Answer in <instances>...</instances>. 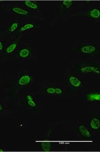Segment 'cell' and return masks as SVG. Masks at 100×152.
<instances>
[{
    "label": "cell",
    "mask_w": 100,
    "mask_h": 152,
    "mask_svg": "<svg viewBox=\"0 0 100 152\" xmlns=\"http://www.w3.org/2000/svg\"><path fill=\"white\" fill-rule=\"evenodd\" d=\"M68 82L74 88H79L82 84L81 81L78 78L73 75L69 77Z\"/></svg>",
    "instance_id": "obj_5"
},
{
    "label": "cell",
    "mask_w": 100,
    "mask_h": 152,
    "mask_svg": "<svg viewBox=\"0 0 100 152\" xmlns=\"http://www.w3.org/2000/svg\"><path fill=\"white\" fill-rule=\"evenodd\" d=\"M78 130L80 134L83 137L87 138H90L91 137V134L88 128L84 125H80L78 127Z\"/></svg>",
    "instance_id": "obj_7"
},
{
    "label": "cell",
    "mask_w": 100,
    "mask_h": 152,
    "mask_svg": "<svg viewBox=\"0 0 100 152\" xmlns=\"http://www.w3.org/2000/svg\"><path fill=\"white\" fill-rule=\"evenodd\" d=\"M12 12L15 14L19 15L25 16L29 14V12L27 10H25L18 7H14L12 8Z\"/></svg>",
    "instance_id": "obj_8"
},
{
    "label": "cell",
    "mask_w": 100,
    "mask_h": 152,
    "mask_svg": "<svg viewBox=\"0 0 100 152\" xmlns=\"http://www.w3.org/2000/svg\"><path fill=\"white\" fill-rule=\"evenodd\" d=\"M27 105L29 107L32 108H34L37 106V104L36 102L34 100L32 96L30 95H28L27 96Z\"/></svg>",
    "instance_id": "obj_11"
},
{
    "label": "cell",
    "mask_w": 100,
    "mask_h": 152,
    "mask_svg": "<svg viewBox=\"0 0 100 152\" xmlns=\"http://www.w3.org/2000/svg\"><path fill=\"white\" fill-rule=\"evenodd\" d=\"M4 151V150L2 148H0V152H3Z\"/></svg>",
    "instance_id": "obj_22"
},
{
    "label": "cell",
    "mask_w": 100,
    "mask_h": 152,
    "mask_svg": "<svg viewBox=\"0 0 100 152\" xmlns=\"http://www.w3.org/2000/svg\"><path fill=\"white\" fill-rule=\"evenodd\" d=\"M90 126L93 130H99L100 128V120L97 118H92L90 121Z\"/></svg>",
    "instance_id": "obj_9"
},
{
    "label": "cell",
    "mask_w": 100,
    "mask_h": 152,
    "mask_svg": "<svg viewBox=\"0 0 100 152\" xmlns=\"http://www.w3.org/2000/svg\"><path fill=\"white\" fill-rule=\"evenodd\" d=\"M45 91L49 94H53L55 93V89L53 88H48L46 89Z\"/></svg>",
    "instance_id": "obj_18"
},
{
    "label": "cell",
    "mask_w": 100,
    "mask_h": 152,
    "mask_svg": "<svg viewBox=\"0 0 100 152\" xmlns=\"http://www.w3.org/2000/svg\"><path fill=\"white\" fill-rule=\"evenodd\" d=\"M3 44L2 42L0 41V51H2L3 50Z\"/></svg>",
    "instance_id": "obj_20"
},
{
    "label": "cell",
    "mask_w": 100,
    "mask_h": 152,
    "mask_svg": "<svg viewBox=\"0 0 100 152\" xmlns=\"http://www.w3.org/2000/svg\"><path fill=\"white\" fill-rule=\"evenodd\" d=\"M30 52L28 48H23L18 52V56L21 59H26L29 56Z\"/></svg>",
    "instance_id": "obj_10"
},
{
    "label": "cell",
    "mask_w": 100,
    "mask_h": 152,
    "mask_svg": "<svg viewBox=\"0 0 100 152\" xmlns=\"http://www.w3.org/2000/svg\"><path fill=\"white\" fill-rule=\"evenodd\" d=\"M81 73L84 74H94L96 75H100L99 68L96 66L84 64L82 65L80 69Z\"/></svg>",
    "instance_id": "obj_1"
},
{
    "label": "cell",
    "mask_w": 100,
    "mask_h": 152,
    "mask_svg": "<svg viewBox=\"0 0 100 152\" xmlns=\"http://www.w3.org/2000/svg\"><path fill=\"white\" fill-rule=\"evenodd\" d=\"M80 50L82 53L84 54H93L97 51V47L93 45H87L82 46Z\"/></svg>",
    "instance_id": "obj_2"
},
{
    "label": "cell",
    "mask_w": 100,
    "mask_h": 152,
    "mask_svg": "<svg viewBox=\"0 0 100 152\" xmlns=\"http://www.w3.org/2000/svg\"><path fill=\"white\" fill-rule=\"evenodd\" d=\"M74 3L73 1H62V4L65 9L68 10L73 6Z\"/></svg>",
    "instance_id": "obj_15"
},
{
    "label": "cell",
    "mask_w": 100,
    "mask_h": 152,
    "mask_svg": "<svg viewBox=\"0 0 100 152\" xmlns=\"http://www.w3.org/2000/svg\"><path fill=\"white\" fill-rule=\"evenodd\" d=\"M32 79L29 75H25L21 76L18 80V84L19 86H26L29 85L31 82Z\"/></svg>",
    "instance_id": "obj_4"
},
{
    "label": "cell",
    "mask_w": 100,
    "mask_h": 152,
    "mask_svg": "<svg viewBox=\"0 0 100 152\" xmlns=\"http://www.w3.org/2000/svg\"><path fill=\"white\" fill-rule=\"evenodd\" d=\"M86 98L87 100L89 101H100V93L99 92L89 93L86 96Z\"/></svg>",
    "instance_id": "obj_6"
},
{
    "label": "cell",
    "mask_w": 100,
    "mask_h": 152,
    "mask_svg": "<svg viewBox=\"0 0 100 152\" xmlns=\"http://www.w3.org/2000/svg\"><path fill=\"white\" fill-rule=\"evenodd\" d=\"M24 3L27 7L30 8V9L36 10V9H37L38 8V4H37V3H35L31 1H24Z\"/></svg>",
    "instance_id": "obj_13"
},
{
    "label": "cell",
    "mask_w": 100,
    "mask_h": 152,
    "mask_svg": "<svg viewBox=\"0 0 100 152\" xmlns=\"http://www.w3.org/2000/svg\"><path fill=\"white\" fill-rule=\"evenodd\" d=\"M41 149L44 151H49L51 149V143L49 142H43L40 144Z\"/></svg>",
    "instance_id": "obj_12"
},
{
    "label": "cell",
    "mask_w": 100,
    "mask_h": 152,
    "mask_svg": "<svg viewBox=\"0 0 100 152\" xmlns=\"http://www.w3.org/2000/svg\"><path fill=\"white\" fill-rule=\"evenodd\" d=\"M1 2H2V1H0V3Z\"/></svg>",
    "instance_id": "obj_23"
},
{
    "label": "cell",
    "mask_w": 100,
    "mask_h": 152,
    "mask_svg": "<svg viewBox=\"0 0 100 152\" xmlns=\"http://www.w3.org/2000/svg\"><path fill=\"white\" fill-rule=\"evenodd\" d=\"M3 110V107L1 103H0V112H1Z\"/></svg>",
    "instance_id": "obj_21"
},
{
    "label": "cell",
    "mask_w": 100,
    "mask_h": 152,
    "mask_svg": "<svg viewBox=\"0 0 100 152\" xmlns=\"http://www.w3.org/2000/svg\"><path fill=\"white\" fill-rule=\"evenodd\" d=\"M18 24L17 22H14L11 25L10 27V31L11 32L13 33L18 29Z\"/></svg>",
    "instance_id": "obj_17"
},
{
    "label": "cell",
    "mask_w": 100,
    "mask_h": 152,
    "mask_svg": "<svg viewBox=\"0 0 100 152\" xmlns=\"http://www.w3.org/2000/svg\"><path fill=\"white\" fill-rule=\"evenodd\" d=\"M17 47V43H12V44L8 45V46L6 47L5 51V52H6L7 54H11L13 52H14V51L15 50Z\"/></svg>",
    "instance_id": "obj_14"
},
{
    "label": "cell",
    "mask_w": 100,
    "mask_h": 152,
    "mask_svg": "<svg viewBox=\"0 0 100 152\" xmlns=\"http://www.w3.org/2000/svg\"><path fill=\"white\" fill-rule=\"evenodd\" d=\"M34 27V25L32 23H27V24H25L22 26L21 28L20 31L21 32L25 31L27 30L31 29Z\"/></svg>",
    "instance_id": "obj_16"
},
{
    "label": "cell",
    "mask_w": 100,
    "mask_h": 152,
    "mask_svg": "<svg viewBox=\"0 0 100 152\" xmlns=\"http://www.w3.org/2000/svg\"><path fill=\"white\" fill-rule=\"evenodd\" d=\"M85 16H87L94 20H98L100 18V10L98 8H93L87 13L83 14Z\"/></svg>",
    "instance_id": "obj_3"
},
{
    "label": "cell",
    "mask_w": 100,
    "mask_h": 152,
    "mask_svg": "<svg viewBox=\"0 0 100 152\" xmlns=\"http://www.w3.org/2000/svg\"><path fill=\"white\" fill-rule=\"evenodd\" d=\"M55 89V93L57 94L60 95L63 93V91L60 88H56Z\"/></svg>",
    "instance_id": "obj_19"
}]
</instances>
